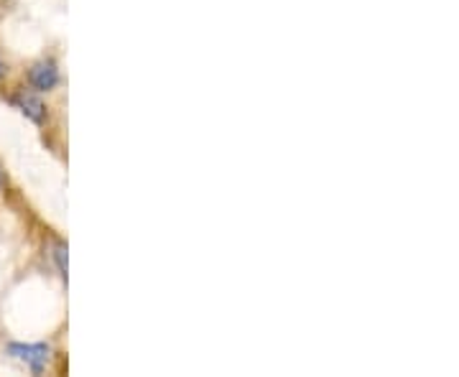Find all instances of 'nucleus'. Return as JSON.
I'll list each match as a JSON object with an SVG mask.
<instances>
[{
	"mask_svg": "<svg viewBox=\"0 0 459 377\" xmlns=\"http://www.w3.org/2000/svg\"><path fill=\"white\" fill-rule=\"evenodd\" d=\"M8 355L16 360L26 362L31 367V373H44L51 360V349L47 345H21V342H11L8 345Z\"/></svg>",
	"mask_w": 459,
	"mask_h": 377,
	"instance_id": "1",
	"label": "nucleus"
},
{
	"mask_svg": "<svg viewBox=\"0 0 459 377\" xmlns=\"http://www.w3.org/2000/svg\"><path fill=\"white\" fill-rule=\"evenodd\" d=\"M11 102H13L18 110L29 117L31 123H36V125H44V120H47V105L41 102V98H39L33 90H18V92H13Z\"/></svg>",
	"mask_w": 459,
	"mask_h": 377,
	"instance_id": "2",
	"label": "nucleus"
},
{
	"mask_svg": "<svg viewBox=\"0 0 459 377\" xmlns=\"http://www.w3.org/2000/svg\"><path fill=\"white\" fill-rule=\"evenodd\" d=\"M29 84L33 92H51L59 84V69L54 62H39L29 69Z\"/></svg>",
	"mask_w": 459,
	"mask_h": 377,
	"instance_id": "3",
	"label": "nucleus"
},
{
	"mask_svg": "<svg viewBox=\"0 0 459 377\" xmlns=\"http://www.w3.org/2000/svg\"><path fill=\"white\" fill-rule=\"evenodd\" d=\"M54 261H56V268H59V273L66 278V243H62V240H56L54 243Z\"/></svg>",
	"mask_w": 459,
	"mask_h": 377,
	"instance_id": "4",
	"label": "nucleus"
},
{
	"mask_svg": "<svg viewBox=\"0 0 459 377\" xmlns=\"http://www.w3.org/2000/svg\"><path fill=\"white\" fill-rule=\"evenodd\" d=\"M5 186H8V174H5V168L0 164V192H5Z\"/></svg>",
	"mask_w": 459,
	"mask_h": 377,
	"instance_id": "5",
	"label": "nucleus"
},
{
	"mask_svg": "<svg viewBox=\"0 0 459 377\" xmlns=\"http://www.w3.org/2000/svg\"><path fill=\"white\" fill-rule=\"evenodd\" d=\"M5 74H8V66H5V62L0 59V82L5 80Z\"/></svg>",
	"mask_w": 459,
	"mask_h": 377,
	"instance_id": "6",
	"label": "nucleus"
}]
</instances>
